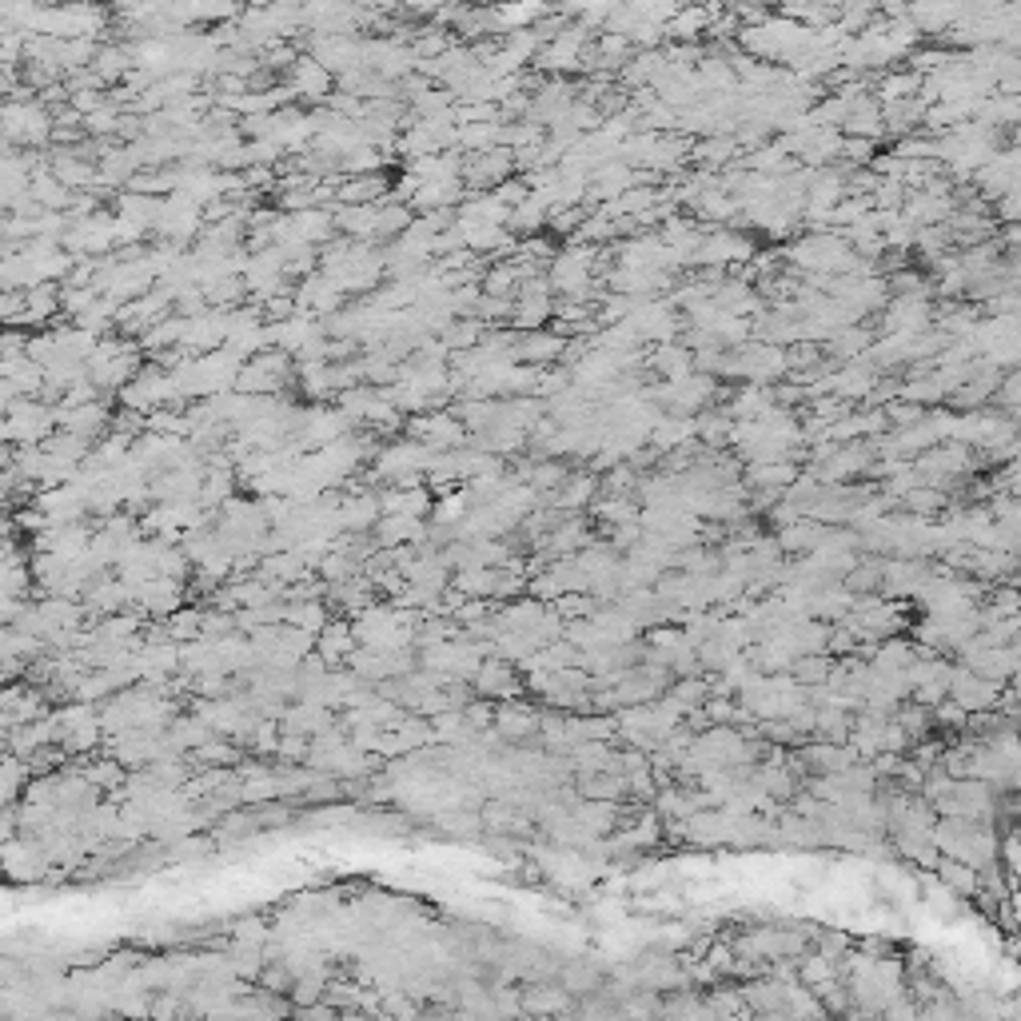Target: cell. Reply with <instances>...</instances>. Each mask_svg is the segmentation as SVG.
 <instances>
[{"mask_svg": "<svg viewBox=\"0 0 1021 1021\" xmlns=\"http://www.w3.org/2000/svg\"><path fill=\"white\" fill-rule=\"evenodd\" d=\"M950 694H954V702L970 714V710H994L998 706V698H1002V690H998V682L994 679H982L978 671H954L950 675Z\"/></svg>", "mask_w": 1021, "mask_h": 1021, "instance_id": "obj_1", "label": "cell"}, {"mask_svg": "<svg viewBox=\"0 0 1021 1021\" xmlns=\"http://www.w3.org/2000/svg\"><path fill=\"white\" fill-rule=\"evenodd\" d=\"M1002 870L1010 874V882H1021V830L1002 842Z\"/></svg>", "mask_w": 1021, "mask_h": 1021, "instance_id": "obj_2", "label": "cell"}, {"mask_svg": "<svg viewBox=\"0 0 1021 1021\" xmlns=\"http://www.w3.org/2000/svg\"><path fill=\"white\" fill-rule=\"evenodd\" d=\"M1010 910L1021 918V882H1014V890H1010Z\"/></svg>", "mask_w": 1021, "mask_h": 1021, "instance_id": "obj_3", "label": "cell"}]
</instances>
